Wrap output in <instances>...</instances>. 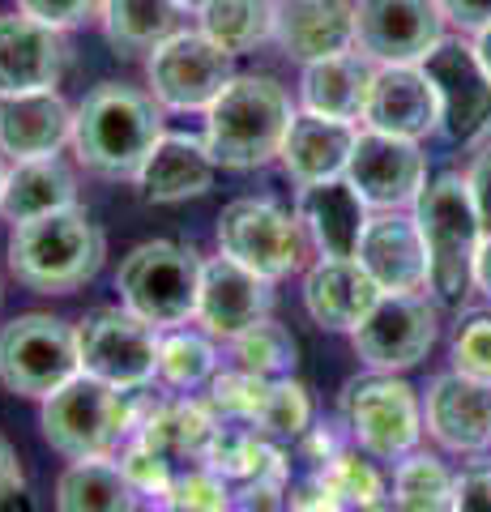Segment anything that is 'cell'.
Wrapping results in <instances>:
<instances>
[{
  "instance_id": "cell-1",
  "label": "cell",
  "mask_w": 491,
  "mask_h": 512,
  "mask_svg": "<svg viewBox=\"0 0 491 512\" xmlns=\"http://www.w3.org/2000/svg\"><path fill=\"white\" fill-rule=\"evenodd\" d=\"M163 141V107L154 94L107 82L73 111V150L86 171L103 180H137Z\"/></svg>"
},
{
  "instance_id": "cell-2",
  "label": "cell",
  "mask_w": 491,
  "mask_h": 512,
  "mask_svg": "<svg viewBox=\"0 0 491 512\" xmlns=\"http://www.w3.org/2000/svg\"><path fill=\"white\" fill-rule=\"evenodd\" d=\"M291 120H295V107L278 77L248 73V77H231L227 90L205 107L201 141L218 167L252 171V167H265L269 158H278Z\"/></svg>"
},
{
  "instance_id": "cell-3",
  "label": "cell",
  "mask_w": 491,
  "mask_h": 512,
  "mask_svg": "<svg viewBox=\"0 0 491 512\" xmlns=\"http://www.w3.org/2000/svg\"><path fill=\"white\" fill-rule=\"evenodd\" d=\"M150 402L141 389H116L99 376L77 372L52 397H43V440L69 461L112 457L116 448L137 436Z\"/></svg>"
},
{
  "instance_id": "cell-4",
  "label": "cell",
  "mask_w": 491,
  "mask_h": 512,
  "mask_svg": "<svg viewBox=\"0 0 491 512\" xmlns=\"http://www.w3.org/2000/svg\"><path fill=\"white\" fill-rule=\"evenodd\" d=\"M107 239L82 205L18 222L9 235V269L35 295H73L103 269Z\"/></svg>"
},
{
  "instance_id": "cell-5",
  "label": "cell",
  "mask_w": 491,
  "mask_h": 512,
  "mask_svg": "<svg viewBox=\"0 0 491 512\" xmlns=\"http://www.w3.org/2000/svg\"><path fill=\"white\" fill-rule=\"evenodd\" d=\"M415 222L427 248V286L440 303L457 308L474 291V261L483 248V222L470 201L466 175H436L415 197Z\"/></svg>"
},
{
  "instance_id": "cell-6",
  "label": "cell",
  "mask_w": 491,
  "mask_h": 512,
  "mask_svg": "<svg viewBox=\"0 0 491 512\" xmlns=\"http://www.w3.org/2000/svg\"><path fill=\"white\" fill-rule=\"evenodd\" d=\"M201 252L193 244H176V239H146L120 261L116 291L120 303L146 325L180 329L184 320L197 316L201 295Z\"/></svg>"
},
{
  "instance_id": "cell-7",
  "label": "cell",
  "mask_w": 491,
  "mask_h": 512,
  "mask_svg": "<svg viewBox=\"0 0 491 512\" xmlns=\"http://www.w3.org/2000/svg\"><path fill=\"white\" fill-rule=\"evenodd\" d=\"M304 248L308 231L299 214L269 197H240L218 214V252L269 282L295 274L304 265Z\"/></svg>"
},
{
  "instance_id": "cell-8",
  "label": "cell",
  "mask_w": 491,
  "mask_h": 512,
  "mask_svg": "<svg viewBox=\"0 0 491 512\" xmlns=\"http://www.w3.org/2000/svg\"><path fill=\"white\" fill-rule=\"evenodd\" d=\"M82 372L77 329L47 312L13 316L0 329V384L18 397H52L60 384Z\"/></svg>"
},
{
  "instance_id": "cell-9",
  "label": "cell",
  "mask_w": 491,
  "mask_h": 512,
  "mask_svg": "<svg viewBox=\"0 0 491 512\" xmlns=\"http://www.w3.org/2000/svg\"><path fill=\"white\" fill-rule=\"evenodd\" d=\"M342 414L351 440L376 461H402L423 436V406L415 389L393 372H372L342 389Z\"/></svg>"
},
{
  "instance_id": "cell-10",
  "label": "cell",
  "mask_w": 491,
  "mask_h": 512,
  "mask_svg": "<svg viewBox=\"0 0 491 512\" xmlns=\"http://www.w3.org/2000/svg\"><path fill=\"white\" fill-rule=\"evenodd\" d=\"M158 342L163 333L129 308H94L77 325L82 372L116 389H146L150 380H158Z\"/></svg>"
},
{
  "instance_id": "cell-11",
  "label": "cell",
  "mask_w": 491,
  "mask_h": 512,
  "mask_svg": "<svg viewBox=\"0 0 491 512\" xmlns=\"http://www.w3.org/2000/svg\"><path fill=\"white\" fill-rule=\"evenodd\" d=\"M427 82L436 86L440 128L436 133L453 146H479L491 137V73L483 69L474 43L440 39L436 52L423 60Z\"/></svg>"
},
{
  "instance_id": "cell-12",
  "label": "cell",
  "mask_w": 491,
  "mask_h": 512,
  "mask_svg": "<svg viewBox=\"0 0 491 512\" xmlns=\"http://www.w3.org/2000/svg\"><path fill=\"white\" fill-rule=\"evenodd\" d=\"M440 338V316L419 291L380 295L376 308L363 316V325L351 333V346L363 367L372 372H406L432 355Z\"/></svg>"
},
{
  "instance_id": "cell-13",
  "label": "cell",
  "mask_w": 491,
  "mask_h": 512,
  "mask_svg": "<svg viewBox=\"0 0 491 512\" xmlns=\"http://www.w3.org/2000/svg\"><path fill=\"white\" fill-rule=\"evenodd\" d=\"M150 94L158 107L171 111H205L231 82V52H223L210 35L180 30L150 56Z\"/></svg>"
},
{
  "instance_id": "cell-14",
  "label": "cell",
  "mask_w": 491,
  "mask_h": 512,
  "mask_svg": "<svg viewBox=\"0 0 491 512\" xmlns=\"http://www.w3.org/2000/svg\"><path fill=\"white\" fill-rule=\"evenodd\" d=\"M445 39V13L436 0H359L355 52L372 64H423Z\"/></svg>"
},
{
  "instance_id": "cell-15",
  "label": "cell",
  "mask_w": 491,
  "mask_h": 512,
  "mask_svg": "<svg viewBox=\"0 0 491 512\" xmlns=\"http://www.w3.org/2000/svg\"><path fill=\"white\" fill-rule=\"evenodd\" d=\"M346 180H351L368 210H402V205H415L427 184V154L410 137L368 128V133L355 137Z\"/></svg>"
},
{
  "instance_id": "cell-16",
  "label": "cell",
  "mask_w": 491,
  "mask_h": 512,
  "mask_svg": "<svg viewBox=\"0 0 491 512\" xmlns=\"http://www.w3.org/2000/svg\"><path fill=\"white\" fill-rule=\"evenodd\" d=\"M274 308V282L252 274L231 256H214L201 265V295H197V320L210 338H240L257 320Z\"/></svg>"
},
{
  "instance_id": "cell-17",
  "label": "cell",
  "mask_w": 491,
  "mask_h": 512,
  "mask_svg": "<svg viewBox=\"0 0 491 512\" xmlns=\"http://www.w3.org/2000/svg\"><path fill=\"white\" fill-rule=\"evenodd\" d=\"M423 423L432 440L449 453H483L491 448V380L445 372L427 384Z\"/></svg>"
},
{
  "instance_id": "cell-18",
  "label": "cell",
  "mask_w": 491,
  "mask_h": 512,
  "mask_svg": "<svg viewBox=\"0 0 491 512\" xmlns=\"http://www.w3.org/2000/svg\"><path fill=\"white\" fill-rule=\"evenodd\" d=\"M69 47L56 26H43L26 13L0 18V99L9 94L56 90L65 77Z\"/></svg>"
},
{
  "instance_id": "cell-19",
  "label": "cell",
  "mask_w": 491,
  "mask_h": 512,
  "mask_svg": "<svg viewBox=\"0 0 491 512\" xmlns=\"http://www.w3.org/2000/svg\"><path fill=\"white\" fill-rule=\"evenodd\" d=\"M355 261L368 269V278L385 295L423 291L427 286V248H423L415 214L406 218L398 210H380L376 218H368Z\"/></svg>"
},
{
  "instance_id": "cell-20",
  "label": "cell",
  "mask_w": 491,
  "mask_h": 512,
  "mask_svg": "<svg viewBox=\"0 0 491 512\" xmlns=\"http://www.w3.org/2000/svg\"><path fill=\"white\" fill-rule=\"evenodd\" d=\"M363 120L376 133H393L410 141L436 133L440 103H436V86L427 82L423 64H376Z\"/></svg>"
},
{
  "instance_id": "cell-21",
  "label": "cell",
  "mask_w": 491,
  "mask_h": 512,
  "mask_svg": "<svg viewBox=\"0 0 491 512\" xmlns=\"http://www.w3.org/2000/svg\"><path fill=\"white\" fill-rule=\"evenodd\" d=\"M385 295L368 278V269L359 261H334L321 256L304 274V308L316 329L325 333H355L363 316L376 308V299Z\"/></svg>"
},
{
  "instance_id": "cell-22",
  "label": "cell",
  "mask_w": 491,
  "mask_h": 512,
  "mask_svg": "<svg viewBox=\"0 0 491 512\" xmlns=\"http://www.w3.org/2000/svg\"><path fill=\"white\" fill-rule=\"evenodd\" d=\"M69 141H73V107L56 90L0 99V154H9L13 163L52 158Z\"/></svg>"
},
{
  "instance_id": "cell-23",
  "label": "cell",
  "mask_w": 491,
  "mask_h": 512,
  "mask_svg": "<svg viewBox=\"0 0 491 512\" xmlns=\"http://www.w3.org/2000/svg\"><path fill=\"white\" fill-rule=\"evenodd\" d=\"M299 222H304L308 239L316 244L321 256L334 261H355L363 227H368V205L351 188V180H329V184H312L299 188V205H295Z\"/></svg>"
},
{
  "instance_id": "cell-24",
  "label": "cell",
  "mask_w": 491,
  "mask_h": 512,
  "mask_svg": "<svg viewBox=\"0 0 491 512\" xmlns=\"http://www.w3.org/2000/svg\"><path fill=\"white\" fill-rule=\"evenodd\" d=\"M355 137H359L355 124L325 120V116L304 111V116L291 120L287 141H282V150H278L282 171H287L299 188L342 180L346 163H351V150H355Z\"/></svg>"
},
{
  "instance_id": "cell-25",
  "label": "cell",
  "mask_w": 491,
  "mask_h": 512,
  "mask_svg": "<svg viewBox=\"0 0 491 512\" xmlns=\"http://www.w3.org/2000/svg\"><path fill=\"white\" fill-rule=\"evenodd\" d=\"M274 39L299 64L338 56L355 47V5L346 0H287L278 5Z\"/></svg>"
},
{
  "instance_id": "cell-26",
  "label": "cell",
  "mask_w": 491,
  "mask_h": 512,
  "mask_svg": "<svg viewBox=\"0 0 491 512\" xmlns=\"http://www.w3.org/2000/svg\"><path fill=\"white\" fill-rule=\"evenodd\" d=\"M214 175H218V163L205 150V141L163 133V141L146 158V167L137 171V188H141V201L150 205H176L188 197H205L214 188Z\"/></svg>"
},
{
  "instance_id": "cell-27",
  "label": "cell",
  "mask_w": 491,
  "mask_h": 512,
  "mask_svg": "<svg viewBox=\"0 0 491 512\" xmlns=\"http://www.w3.org/2000/svg\"><path fill=\"white\" fill-rule=\"evenodd\" d=\"M372 77H376V64L363 52H338V56L312 60V64H304V82H299L304 111L325 116V120L355 124V120H363V111H368Z\"/></svg>"
},
{
  "instance_id": "cell-28",
  "label": "cell",
  "mask_w": 491,
  "mask_h": 512,
  "mask_svg": "<svg viewBox=\"0 0 491 512\" xmlns=\"http://www.w3.org/2000/svg\"><path fill=\"white\" fill-rule=\"evenodd\" d=\"M77 205V175L60 163V158H22L5 171L0 184V218L5 222H30L56 210Z\"/></svg>"
},
{
  "instance_id": "cell-29",
  "label": "cell",
  "mask_w": 491,
  "mask_h": 512,
  "mask_svg": "<svg viewBox=\"0 0 491 512\" xmlns=\"http://www.w3.org/2000/svg\"><path fill=\"white\" fill-rule=\"evenodd\" d=\"M218 431V414L210 402H193V397H180V402H154L150 414L141 419L137 436L141 444H150L154 453H163L171 461H201L205 444Z\"/></svg>"
},
{
  "instance_id": "cell-30",
  "label": "cell",
  "mask_w": 491,
  "mask_h": 512,
  "mask_svg": "<svg viewBox=\"0 0 491 512\" xmlns=\"http://www.w3.org/2000/svg\"><path fill=\"white\" fill-rule=\"evenodd\" d=\"M180 0H103V30L120 56H154L180 35Z\"/></svg>"
},
{
  "instance_id": "cell-31",
  "label": "cell",
  "mask_w": 491,
  "mask_h": 512,
  "mask_svg": "<svg viewBox=\"0 0 491 512\" xmlns=\"http://www.w3.org/2000/svg\"><path fill=\"white\" fill-rule=\"evenodd\" d=\"M137 500L141 495L112 457L73 461L56 478V512H137Z\"/></svg>"
},
{
  "instance_id": "cell-32",
  "label": "cell",
  "mask_w": 491,
  "mask_h": 512,
  "mask_svg": "<svg viewBox=\"0 0 491 512\" xmlns=\"http://www.w3.org/2000/svg\"><path fill=\"white\" fill-rule=\"evenodd\" d=\"M201 466L218 470L227 483H248V478L261 474H282V478L291 474L287 457L274 448V440L261 436L252 423H231V419H218V431L201 453Z\"/></svg>"
},
{
  "instance_id": "cell-33",
  "label": "cell",
  "mask_w": 491,
  "mask_h": 512,
  "mask_svg": "<svg viewBox=\"0 0 491 512\" xmlns=\"http://www.w3.org/2000/svg\"><path fill=\"white\" fill-rule=\"evenodd\" d=\"M274 26H278L274 0H205L201 5V30L231 56L265 43L274 35Z\"/></svg>"
},
{
  "instance_id": "cell-34",
  "label": "cell",
  "mask_w": 491,
  "mask_h": 512,
  "mask_svg": "<svg viewBox=\"0 0 491 512\" xmlns=\"http://www.w3.org/2000/svg\"><path fill=\"white\" fill-rule=\"evenodd\" d=\"M218 372V350L210 333H193V329H167L158 342V380L167 389L193 393L201 384H210Z\"/></svg>"
},
{
  "instance_id": "cell-35",
  "label": "cell",
  "mask_w": 491,
  "mask_h": 512,
  "mask_svg": "<svg viewBox=\"0 0 491 512\" xmlns=\"http://www.w3.org/2000/svg\"><path fill=\"white\" fill-rule=\"evenodd\" d=\"M457 478L445 470V461L432 453H406L393 474V504L398 512H449Z\"/></svg>"
},
{
  "instance_id": "cell-36",
  "label": "cell",
  "mask_w": 491,
  "mask_h": 512,
  "mask_svg": "<svg viewBox=\"0 0 491 512\" xmlns=\"http://www.w3.org/2000/svg\"><path fill=\"white\" fill-rule=\"evenodd\" d=\"M231 355H235V367L240 372H252L261 380H282L295 372L299 363V342L291 338L287 325H278V320H257L252 329H244L240 338H231Z\"/></svg>"
},
{
  "instance_id": "cell-37",
  "label": "cell",
  "mask_w": 491,
  "mask_h": 512,
  "mask_svg": "<svg viewBox=\"0 0 491 512\" xmlns=\"http://www.w3.org/2000/svg\"><path fill=\"white\" fill-rule=\"evenodd\" d=\"M269 440H299L304 431L312 427V402H308V389L291 376L282 380H269V393H265V406L252 423Z\"/></svg>"
},
{
  "instance_id": "cell-38",
  "label": "cell",
  "mask_w": 491,
  "mask_h": 512,
  "mask_svg": "<svg viewBox=\"0 0 491 512\" xmlns=\"http://www.w3.org/2000/svg\"><path fill=\"white\" fill-rule=\"evenodd\" d=\"M325 474V483L342 495L346 508H380L385 504V478L376 474L372 461H363L359 453H334L325 466H316Z\"/></svg>"
},
{
  "instance_id": "cell-39",
  "label": "cell",
  "mask_w": 491,
  "mask_h": 512,
  "mask_svg": "<svg viewBox=\"0 0 491 512\" xmlns=\"http://www.w3.org/2000/svg\"><path fill=\"white\" fill-rule=\"evenodd\" d=\"M163 508L167 512H231L235 495H231V483L223 474L197 461L193 470L176 474V483H171Z\"/></svg>"
},
{
  "instance_id": "cell-40",
  "label": "cell",
  "mask_w": 491,
  "mask_h": 512,
  "mask_svg": "<svg viewBox=\"0 0 491 512\" xmlns=\"http://www.w3.org/2000/svg\"><path fill=\"white\" fill-rule=\"evenodd\" d=\"M265 393H269V380L240 372V367L235 372H214L210 380V406L218 419H231V423H257Z\"/></svg>"
},
{
  "instance_id": "cell-41",
  "label": "cell",
  "mask_w": 491,
  "mask_h": 512,
  "mask_svg": "<svg viewBox=\"0 0 491 512\" xmlns=\"http://www.w3.org/2000/svg\"><path fill=\"white\" fill-rule=\"evenodd\" d=\"M120 470L124 478L133 483L137 495H150V500H158V508H163L171 483H176V470H171V457L154 453L150 444L141 440H129V448L120 453Z\"/></svg>"
},
{
  "instance_id": "cell-42",
  "label": "cell",
  "mask_w": 491,
  "mask_h": 512,
  "mask_svg": "<svg viewBox=\"0 0 491 512\" xmlns=\"http://www.w3.org/2000/svg\"><path fill=\"white\" fill-rule=\"evenodd\" d=\"M453 367L491 380V312H470L453 333Z\"/></svg>"
},
{
  "instance_id": "cell-43",
  "label": "cell",
  "mask_w": 491,
  "mask_h": 512,
  "mask_svg": "<svg viewBox=\"0 0 491 512\" xmlns=\"http://www.w3.org/2000/svg\"><path fill=\"white\" fill-rule=\"evenodd\" d=\"M18 9L43 26L69 30V26H82L86 18H94V13H103V0H18Z\"/></svg>"
},
{
  "instance_id": "cell-44",
  "label": "cell",
  "mask_w": 491,
  "mask_h": 512,
  "mask_svg": "<svg viewBox=\"0 0 491 512\" xmlns=\"http://www.w3.org/2000/svg\"><path fill=\"white\" fill-rule=\"evenodd\" d=\"M287 508L291 512H351L342 504V495L325 483L321 470H312L308 478H299V483L287 491Z\"/></svg>"
},
{
  "instance_id": "cell-45",
  "label": "cell",
  "mask_w": 491,
  "mask_h": 512,
  "mask_svg": "<svg viewBox=\"0 0 491 512\" xmlns=\"http://www.w3.org/2000/svg\"><path fill=\"white\" fill-rule=\"evenodd\" d=\"M449 512H491V466H470L457 478Z\"/></svg>"
},
{
  "instance_id": "cell-46",
  "label": "cell",
  "mask_w": 491,
  "mask_h": 512,
  "mask_svg": "<svg viewBox=\"0 0 491 512\" xmlns=\"http://www.w3.org/2000/svg\"><path fill=\"white\" fill-rule=\"evenodd\" d=\"M466 188H470L474 210H479L483 231H491V146H483L479 154H474V163L466 171Z\"/></svg>"
},
{
  "instance_id": "cell-47",
  "label": "cell",
  "mask_w": 491,
  "mask_h": 512,
  "mask_svg": "<svg viewBox=\"0 0 491 512\" xmlns=\"http://www.w3.org/2000/svg\"><path fill=\"white\" fill-rule=\"evenodd\" d=\"M436 5L449 22L470 30V35H479V30L491 26V0H436Z\"/></svg>"
},
{
  "instance_id": "cell-48",
  "label": "cell",
  "mask_w": 491,
  "mask_h": 512,
  "mask_svg": "<svg viewBox=\"0 0 491 512\" xmlns=\"http://www.w3.org/2000/svg\"><path fill=\"white\" fill-rule=\"evenodd\" d=\"M22 487H26L22 461H18V453H13V444L0 436V512H5L13 500H18Z\"/></svg>"
},
{
  "instance_id": "cell-49",
  "label": "cell",
  "mask_w": 491,
  "mask_h": 512,
  "mask_svg": "<svg viewBox=\"0 0 491 512\" xmlns=\"http://www.w3.org/2000/svg\"><path fill=\"white\" fill-rule=\"evenodd\" d=\"M474 286L491 299V231L483 235V248H479V261H474Z\"/></svg>"
},
{
  "instance_id": "cell-50",
  "label": "cell",
  "mask_w": 491,
  "mask_h": 512,
  "mask_svg": "<svg viewBox=\"0 0 491 512\" xmlns=\"http://www.w3.org/2000/svg\"><path fill=\"white\" fill-rule=\"evenodd\" d=\"M474 52H479L483 69L491 73V26H487V30H479V35H474Z\"/></svg>"
},
{
  "instance_id": "cell-51",
  "label": "cell",
  "mask_w": 491,
  "mask_h": 512,
  "mask_svg": "<svg viewBox=\"0 0 491 512\" xmlns=\"http://www.w3.org/2000/svg\"><path fill=\"white\" fill-rule=\"evenodd\" d=\"M180 5H184V9H197V13H201V5H205V0H180Z\"/></svg>"
},
{
  "instance_id": "cell-52",
  "label": "cell",
  "mask_w": 491,
  "mask_h": 512,
  "mask_svg": "<svg viewBox=\"0 0 491 512\" xmlns=\"http://www.w3.org/2000/svg\"><path fill=\"white\" fill-rule=\"evenodd\" d=\"M351 512H385V508H351Z\"/></svg>"
},
{
  "instance_id": "cell-53",
  "label": "cell",
  "mask_w": 491,
  "mask_h": 512,
  "mask_svg": "<svg viewBox=\"0 0 491 512\" xmlns=\"http://www.w3.org/2000/svg\"><path fill=\"white\" fill-rule=\"evenodd\" d=\"M0 184H5V167H0Z\"/></svg>"
},
{
  "instance_id": "cell-54",
  "label": "cell",
  "mask_w": 491,
  "mask_h": 512,
  "mask_svg": "<svg viewBox=\"0 0 491 512\" xmlns=\"http://www.w3.org/2000/svg\"><path fill=\"white\" fill-rule=\"evenodd\" d=\"M231 512H244V508H231Z\"/></svg>"
},
{
  "instance_id": "cell-55",
  "label": "cell",
  "mask_w": 491,
  "mask_h": 512,
  "mask_svg": "<svg viewBox=\"0 0 491 512\" xmlns=\"http://www.w3.org/2000/svg\"><path fill=\"white\" fill-rule=\"evenodd\" d=\"M0 299H5V291H0Z\"/></svg>"
}]
</instances>
